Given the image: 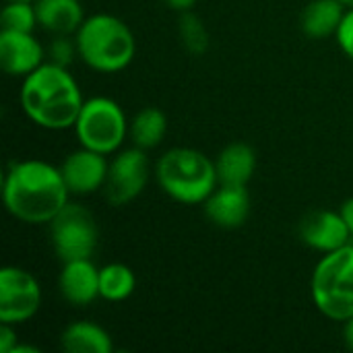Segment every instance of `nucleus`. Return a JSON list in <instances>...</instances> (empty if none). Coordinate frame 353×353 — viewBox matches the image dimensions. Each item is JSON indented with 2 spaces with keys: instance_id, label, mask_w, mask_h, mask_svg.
<instances>
[{
  "instance_id": "19",
  "label": "nucleus",
  "mask_w": 353,
  "mask_h": 353,
  "mask_svg": "<svg viewBox=\"0 0 353 353\" xmlns=\"http://www.w3.org/2000/svg\"><path fill=\"white\" fill-rule=\"evenodd\" d=\"M165 132H168L165 112L157 105H147L132 116L130 128H128V139L132 141L134 147L151 151L163 143Z\"/></svg>"
},
{
  "instance_id": "31",
  "label": "nucleus",
  "mask_w": 353,
  "mask_h": 353,
  "mask_svg": "<svg viewBox=\"0 0 353 353\" xmlns=\"http://www.w3.org/2000/svg\"><path fill=\"white\" fill-rule=\"evenodd\" d=\"M4 2H35V0H4Z\"/></svg>"
},
{
  "instance_id": "6",
  "label": "nucleus",
  "mask_w": 353,
  "mask_h": 353,
  "mask_svg": "<svg viewBox=\"0 0 353 353\" xmlns=\"http://www.w3.org/2000/svg\"><path fill=\"white\" fill-rule=\"evenodd\" d=\"M130 120L122 105L105 95L85 99L77 122L72 126L81 147L93 149L103 155H114L128 139Z\"/></svg>"
},
{
  "instance_id": "2",
  "label": "nucleus",
  "mask_w": 353,
  "mask_h": 353,
  "mask_svg": "<svg viewBox=\"0 0 353 353\" xmlns=\"http://www.w3.org/2000/svg\"><path fill=\"white\" fill-rule=\"evenodd\" d=\"M19 101L23 114L43 130L72 128L85 103L77 79L66 66L43 62L21 83Z\"/></svg>"
},
{
  "instance_id": "17",
  "label": "nucleus",
  "mask_w": 353,
  "mask_h": 353,
  "mask_svg": "<svg viewBox=\"0 0 353 353\" xmlns=\"http://www.w3.org/2000/svg\"><path fill=\"white\" fill-rule=\"evenodd\" d=\"M347 6L341 0H312L300 17V27L310 39L335 37Z\"/></svg>"
},
{
  "instance_id": "15",
  "label": "nucleus",
  "mask_w": 353,
  "mask_h": 353,
  "mask_svg": "<svg viewBox=\"0 0 353 353\" xmlns=\"http://www.w3.org/2000/svg\"><path fill=\"white\" fill-rule=\"evenodd\" d=\"M35 12L39 29L50 35H74L87 19L81 0H35Z\"/></svg>"
},
{
  "instance_id": "30",
  "label": "nucleus",
  "mask_w": 353,
  "mask_h": 353,
  "mask_svg": "<svg viewBox=\"0 0 353 353\" xmlns=\"http://www.w3.org/2000/svg\"><path fill=\"white\" fill-rule=\"evenodd\" d=\"M341 2H343V4H345L347 8H352V6H353V0H341Z\"/></svg>"
},
{
  "instance_id": "25",
  "label": "nucleus",
  "mask_w": 353,
  "mask_h": 353,
  "mask_svg": "<svg viewBox=\"0 0 353 353\" xmlns=\"http://www.w3.org/2000/svg\"><path fill=\"white\" fill-rule=\"evenodd\" d=\"M17 343H19L17 327L0 323V353H10Z\"/></svg>"
},
{
  "instance_id": "11",
  "label": "nucleus",
  "mask_w": 353,
  "mask_h": 353,
  "mask_svg": "<svg viewBox=\"0 0 353 353\" xmlns=\"http://www.w3.org/2000/svg\"><path fill=\"white\" fill-rule=\"evenodd\" d=\"M298 236H300L302 244H306L308 248H312L321 254L333 252L353 240L341 213L329 211V209L310 211L300 221Z\"/></svg>"
},
{
  "instance_id": "13",
  "label": "nucleus",
  "mask_w": 353,
  "mask_h": 353,
  "mask_svg": "<svg viewBox=\"0 0 353 353\" xmlns=\"http://www.w3.org/2000/svg\"><path fill=\"white\" fill-rule=\"evenodd\" d=\"M205 217L221 230H238L248 221L250 194L248 186L219 184L203 203Z\"/></svg>"
},
{
  "instance_id": "5",
  "label": "nucleus",
  "mask_w": 353,
  "mask_h": 353,
  "mask_svg": "<svg viewBox=\"0 0 353 353\" xmlns=\"http://www.w3.org/2000/svg\"><path fill=\"white\" fill-rule=\"evenodd\" d=\"M310 296L316 310L335 323L353 316V244L327 252L310 277Z\"/></svg>"
},
{
  "instance_id": "9",
  "label": "nucleus",
  "mask_w": 353,
  "mask_h": 353,
  "mask_svg": "<svg viewBox=\"0 0 353 353\" xmlns=\"http://www.w3.org/2000/svg\"><path fill=\"white\" fill-rule=\"evenodd\" d=\"M41 308V285L23 267H2L0 271V323L23 325Z\"/></svg>"
},
{
  "instance_id": "20",
  "label": "nucleus",
  "mask_w": 353,
  "mask_h": 353,
  "mask_svg": "<svg viewBox=\"0 0 353 353\" xmlns=\"http://www.w3.org/2000/svg\"><path fill=\"white\" fill-rule=\"evenodd\" d=\"M137 290V275L124 263H108L99 267V298L105 302H124Z\"/></svg>"
},
{
  "instance_id": "21",
  "label": "nucleus",
  "mask_w": 353,
  "mask_h": 353,
  "mask_svg": "<svg viewBox=\"0 0 353 353\" xmlns=\"http://www.w3.org/2000/svg\"><path fill=\"white\" fill-rule=\"evenodd\" d=\"M178 35H180V41L186 48V52H190L194 56H201V54H205L209 50V43H211L209 31H207L203 19L196 17L192 10L180 12Z\"/></svg>"
},
{
  "instance_id": "26",
  "label": "nucleus",
  "mask_w": 353,
  "mask_h": 353,
  "mask_svg": "<svg viewBox=\"0 0 353 353\" xmlns=\"http://www.w3.org/2000/svg\"><path fill=\"white\" fill-rule=\"evenodd\" d=\"M339 213H341V217H343V221H345V225H347V230H350V234H352L353 238V196L341 203Z\"/></svg>"
},
{
  "instance_id": "27",
  "label": "nucleus",
  "mask_w": 353,
  "mask_h": 353,
  "mask_svg": "<svg viewBox=\"0 0 353 353\" xmlns=\"http://www.w3.org/2000/svg\"><path fill=\"white\" fill-rule=\"evenodd\" d=\"M163 2L176 12H188V10H194L199 0H163Z\"/></svg>"
},
{
  "instance_id": "12",
  "label": "nucleus",
  "mask_w": 353,
  "mask_h": 353,
  "mask_svg": "<svg viewBox=\"0 0 353 353\" xmlns=\"http://www.w3.org/2000/svg\"><path fill=\"white\" fill-rule=\"evenodd\" d=\"M46 48L33 33L0 31V66L8 77L25 79L46 62Z\"/></svg>"
},
{
  "instance_id": "7",
  "label": "nucleus",
  "mask_w": 353,
  "mask_h": 353,
  "mask_svg": "<svg viewBox=\"0 0 353 353\" xmlns=\"http://www.w3.org/2000/svg\"><path fill=\"white\" fill-rule=\"evenodd\" d=\"M50 244L60 263L93 259L99 244V228L93 213L77 203H68L50 221Z\"/></svg>"
},
{
  "instance_id": "28",
  "label": "nucleus",
  "mask_w": 353,
  "mask_h": 353,
  "mask_svg": "<svg viewBox=\"0 0 353 353\" xmlns=\"http://www.w3.org/2000/svg\"><path fill=\"white\" fill-rule=\"evenodd\" d=\"M343 341H345V345L353 352V316L343 323Z\"/></svg>"
},
{
  "instance_id": "24",
  "label": "nucleus",
  "mask_w": 353,
  "mask_h": 353,
  "mask_svg": "<svg viewBox=\"0 0 353 353\" xmlns=\"http://www.w3.org/2000/svg\"><path fill=\"white\" fill-rule=\"evenodd\" d=\"M335 39H337L339 50H341L350 60H353V6L345 10L343 21H341V25H339L337 33H335Z\"/></svg>"
},
{
  "instance_id": "8",
  "label": "nucleus",
  "mask_w": 353,
  "mask_h": 353,
  "mask_svg": "<svg viewBox=\"0 0 353 353\" xmlns=\"http://www.w3.org/2000/svg\"><path fill=\"white\" fill-rule=\"evenodd\" d=\"M151 176H155V168L151 165L145 149L134 145L128 149H120L110 159L103 194L114 207L130 205L145 192Z\"/></svg>"
},
{
  "instance_id": "16",
  "label": "nucleus",
  "mask_w": 353,
  "mask_h": 353,
  "mask_svg": "<svg viewBox=\"0 0 353 353\" xmlns=\"http://www.w3.org/2000/svg\"><path fill=\"white\" fill-rule=\"evenodd\" d=\"M219 184L248 186L256 172V153L248 143H230L215 157Z\"/></svg>"
},
{
  "instance_id": "10",
  "label": "nucleus",
  "mask_w": 353,
  "mask_h": 353,
  "mask_svg": "<svg viewBox=\"0 0 353 353\" xmlns=\"http://www.w3.org/2000/svg\"><path fill=\"white\" fill-rule=\"evenodd\" d=\"M108 170H110L108 155L81 147V145L79 149L70 151L60 163L64 182L70 194H77V196H89V194L103 190L105 180H108Z\"/></svg>"
},
{
  "instance_id": "4",
  "label": "nucleus",
  "mask_w": 353,
  "mask_h": 353,
  "mask_svg": "<svg viewBox=\"0 0 353 353\" xmlns=\"http://www.w3.org/2000/svg\"><path fill=\"white\" fill-rule=\"evenodd\" d=\"M74 39L79 58L95 72H120L128 68L137 56V37L132 29L110 12L87 17L74 33Z\"/></svg>"
},
{
  "instance_id": "22",
  "label": "nucleus",
  "mask_w": 353,
  "mask_h": 353,
  "mask_svg": "<svg viewBox=\"0 0 353 353\" xmlns=\"http://www.w3.org/2000/svg\"><path fill=\"white\" fill-rule=\"evenodd\" d=\"M0 25L6 31L33 33L39 27L35 2H4L0 12Z\"/></svg>"
},
{
  "instance_id": "18",
  "label": "nucleus",
  "mask_w": 353,
  "mask_h": 353,
  "mask_svg": "<svg viewBox=\"0 0 353 353\" xmlns=\"http://www.w3.org/2000/svg\"><path fill=\"white\" fill-rule=\"evenodd\" d=\"M60 347L68 353H112V335L97 323L74 321L60 333Z\"/></svg>"
},
{
  "instance_id": "29",
  "label": "nucleus",
  "mask_w": 353,
  "mask_h": 353,
  "mask_svg": "<svg viewBox=\"0 0 353 353\" xmlns=\"http://www.w3.org/2000/svg\"><path fill=\"white\" fill-rule=\"evenodd\" d=\"M10 353H39V347H35V345H25V343H17L14 347H12V352Z\"/></svg>"
},
{
  "instance_id": "14",
  "label": "nucleus",
  "mask_w": 353,
  "mask_h": 353,
  "mask_svg": "<svg viewBox=\"0 0 353 353\" xmlns=\"http://www.w3.org/2000/svg\"><path fill=\"white\" fill-rule=\"evenodd\" d=\"M58 292L62 300L74 308H85L99 298V269L91 259L62 263L58 275Z\"/></svg>"
},
{
  "instance_id": "3",
  "label": "nucleus",
  "mask_w": 353,
  "mask_h": 353,
  "mask_svg": "<svg viewBox=\"0 0 353 353\" xmlns=\"http://www.w3.org/2000/svg\"><path fill=\"white\" fill-rule=\"evenodd\" d=\"M155 182L180 205H203L219 186L215 159L192 147H172L155 163Z\"/></svg>"
},
{
  "instance_id": "23",
  "label": "nucleus",
  "mask_w": 353,
  "mask_h": 353,
  "mask_svg": "<svg viewBox=\"0 0 353 353\" xmlns=\"http://www.w3.org/2000/svg\"><path fill=\"white\" fill-rule=\"evenodd\" d=\"M46 54H48V62L68 68L74 62V58H79L74 35H52V41L46 48Z\"/></svg>"
},
{
  "instance_id": "1",
  "label": "nucleus",
  "mask_w": 353,
  "mask_h": 353,
  "mask_svg": "<svg viewBox=\"0 0 353 353\" xmlns=\"http://www.w3.org/2000/svg\"><path fill=\"white\" fill-rule=\"evenodd\" d=\"M60 165L43 159L12 161L2 180V201L10 217L27 225H50L70 203Z\"/></svg>"
}]
</instances>
